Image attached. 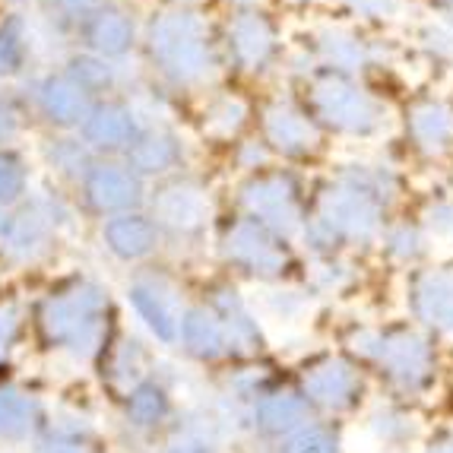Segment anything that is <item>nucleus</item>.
I'll use <instances>...</instances> for the list:
<instances>
[{"mask_svg":"<svg viewBox=\"0 0 453 453\" xmlns=\"http://www.w3.org/2000/svg\"><path fill=\"white\" fill-rule=\"evenodd\" d=\"M35 318L51 346L80 349L92 326V298L86 292L51 295V298L38 308Z\"/></svg>","mask_w":453,"mask_h":453,"instance_id":"nucleus-1","label":"nucleus"},{"mask_svg":"<svg viewBox=\"0 0 453 453\" xmlns=\"http://www.w3.org/2000/svg\"><path fill=\"white\" fill-rule=\"evenodd\" d=\"M48 244V219L35 206L0 212V254L13 264H29Z\"/></svg>","mask_w":453,"mask_h":453,"instance_id":"nucleus-2","label":"nucleus"},{"mask_svg":"<svg viewBox=\"0 0 453 453\" xmlns=\"http://www.w3.org/2000/svg\"><path fill=\"white\" fill-rule=\"evenodd\" d=\"M38 425H42V406L35 393L4 380L0 384V447H19L32 441Z\"/></svg>","mask_w":453,"mask_h":453,"instance_id":"nucleus-3","label":"nucleus"},{"mask_svg":"<svg viewBox=\"0 0 453 453\" xmlns=\"http://www.w3.org/2000/svg\"><path fill=\"white\" fill-rule=\"evenodd\" d=\"M42 105H45L48 118L51 121H61V124H70L76 121V114L83 108V98H80V89L64 80H51L42 92Z\"/></svg>","mask_w":453,"mask_h":453,"instance_id":"nucleus-4","label":"nucleus"},{"mask_svg":"<svg viewBox=\"0 0 453 453\" xmlns=\"http://www.w3.org/2000/svg\"><path fill=\"white\" fill-rule=\"evenodd\" d=\"M23 190H26L23 159L10 150H0V210H10L23 196Z\"/></svg>","mask_w":453,"mask_h":453,"instance_id":"nucleus-5","label":"nucleus"},{"mask_svg":"<svg viewBox=\"0 0 453 453\" xmlns=\"http://www.w3.org/2000/svg\"><path fill=\"white\" fill-rule=\"evenodd\" d=\"M19 340H23V308L16 302H0V368H7Z\"/></svg>","mask_w":453,"mask_h":453,"instance_id":"nucleus-6","label":"nucleus"},{"mask_svg":"<svg viewBox=\"0 0 453 453\" xmlns=\"http://www.w3.org/2000/svg\"><path fill=\"white\" fill-rule=\"evenodd\" d=\"M23 64V35L19 26L4 23L0 26V76H10Z\"/></svg>","mask_w":453,"mask_h":453,"instance_id":"nucleus-7","label":"nucleus"},{"mask_svg":"<svg viewBox=\"0 0 453 453\" xmlns=\"http://www.w3.org/2000/svg\"><path fill=\"white\" fill-rule=\"evenodd\" d=\"M0 130H4V127H0Z\"/></svg>","mask_w":453,"mask_h":453,"instance_id":"nucleus-8","label":"nucleus"}]
</instances>
